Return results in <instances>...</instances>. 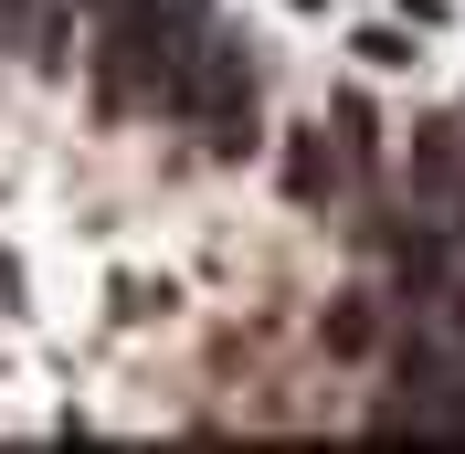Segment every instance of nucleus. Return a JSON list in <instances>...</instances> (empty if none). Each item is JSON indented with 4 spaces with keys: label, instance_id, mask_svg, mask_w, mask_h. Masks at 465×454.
Instances as JSON below:
<instances>
[{
    "label": "nucleus",
    "instance_id": "1",
    "mask_svg": "<svg viewBox=\"0 0 465 454\" xmlns=\"http://www.w3.org/2000/svg\"><path fill=\"white\" fill-rule=\"evenodd\" d=\"M106 43H95V95L106 106H170L191 43L212 32V0H95Z\"/></svg>",
    "mask_w": 465,
    "mask_h": 454
},
{
    "label": "nucleus",
    "instance_id": "2",
    "mask_svg": "<svg viewBox=\"0 0 465 454\" xmlns=\"http://www.w3.org/2000/svg\"><path fill=\"white\" fill-rule=\"evenodd\" d=\"M170 116L202 127L212 148H243V138H254V64H243V43H232L223 22L191 43V64H180V85H170Z\"/></svg>",
    "mask_w": 465,
    "mask_h": 454
},
{
    "label": "nucleus",
    "instance_id": "3",
    "mask_svg": "<svg viewBox=\"0 0 465 454\" xmlns=\"http://www.w3.org/2000/svg\"><path fill=\"white\" fill-rule=\"evenodd\" d=\"M371 180V116L360 106H328L318 127H296V159H286V191L296 201H339Z\"/></svg>",
    "mask_w": 465,
    "mask_h": 454
},
{
    "label": "nucleus",
    "instance_id": "4",
    "mask_svg": "<svg viewBox=\"0 0 465 454\" xmlns=\"http://www.w3.org/2000/svg\"><path fill=\"white\" fill-rule=\"evenodd\" d=\"M328 339H339L349 360H371V349H381V317H371V296H349V317L328 328Z\"/></svg>",
    "mask_w": 465,
    "mask_h": 454
}]
</instances>
